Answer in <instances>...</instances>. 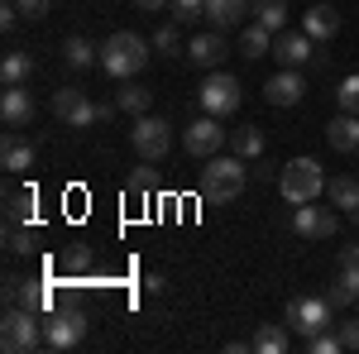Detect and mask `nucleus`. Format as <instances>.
<instances>
[{
    "label": "nucleus",
    "instance_id": "nucleus-1",
    "mask_svg": "<svg viewBox=\"0 0 359 354\" xmlns=\"http://www.w3.org/2000/svg\"><path fill=\"white\" fill-rule=\"evenodd\" d=\"M144 62H149V48H144V39L130 34V29H120V34H111V39L101 43V67H106V77L130 82V77L144 72Z\"/></svg>",
    "mask_w": 359,
    "mask_h": 354
},
{
    "label": "nucleus",
    "instance_id": "nucleus-2",
    "mask_svg": "<svg viewBox=\"0 0 359 354\" xmlns=\"http://www.w3.org/2000/svg\"><path fill=\"white\" fill-rule=\"evenodd\" d=\"M245 182H249V168H245V158L240 154H230V158H211V163L201 168V196L206 201H235L240 191H245Z\"/></svg>",
    "mask_w": 359,
    "mask_h": 354
},
{
    "label": "nucleus",
    "instance_id": "nucleus-3",
    "mask_svg": "<svg viewBox=\"0 0 359 354\" xmlns=\"http://www.w3.org/2000/svg\"><path fill=\"white\" fill-rule=\"evenodd\" d=\"M278 191L287 196V206H302V201H316L326 191V172L316 158H292V163L278 168Z\"/></svg>",
    "mask_w": 359,
    "mask_h": 354
},
{
    "label": "nucleus",
    "instance_id": "nucleus-4",
    "mask_svg": "<svg viewBox=\"0 0 359 354\" xmlns=\"http://www.w3.org/2000/svg\"><path fill=\"white\" fill-rule=\"evenodd\" d=\"M0 345H5V354H34L39 350V345H43V321H39V311H29V306H5Z\"/></svg>",
    "mask_w": 359,
    "mask_h": 354
},
{
    "label": "nucleus",
    "instance_id": "nucleus-5",
    "mask_svg": "<svg viewBox=\"0 0 359 354\" xmlns=\"http://www.w3.org/2000/svg\"><path fill=\"white\" fill-rule=\"evenodd\" d=\"M287 326L297 330L302 340L321 335V330L335 326V301L331 297H292L287 301Z\"/></svg>",
    "mask_w": 359,
    "mask_h": 354
},
{
    "label": "nucleus",
    "instance_id": "nucleus-6",
    "mask_svg": "<svg viewBox=\"0 0 359 354\" xmlns=\"http://www.w3.org/2000/svg\"><path fill=\"white\" fill-rule=\"evenodd\" d=\"M86 335V311L82 306H57L43 321V345L48 350H77Z\"/></svg>",
    "mask_w": 359,
    "mask_h": 354
},
{
    "label": "nucleus",
    "instance_id": "nucleus-7",
    "mask_svg": "<svg viewBox=\"0 0 359 354\" xmlns=\"http://www.w3.org/2000/svg\"><path fill=\"white\" fill-rule=\"evenodd\" d=\"M130 144H135L139 158L158 163V158H168V149H172V125H168V120H158V115H135Z\"/></svg>",
    "mask_w": 359,
    "mask_h": 354
},
{
    "label": "nucleus",
    "instance_id": "nucleus-8",
    "mask_svg": "<svg viewBox=\"0 0 359 354\" xmlns=\"http://www.w3.org/2000/svg\"><path fill=\"white\" fill-rule=\"evenodd\" d=\"M240 101H245V86H240V77H230V72H211L206 82H201V110L206 115H235L240 110Z\"/></svg>",
    "mask_w": 359,
    "mask_h": 354
},
{
    "label": "nucleus",
    "instance_id": "nucleus-9",
    "mask_svg": "<svg viewBox=\"0 0 359 354\" xmlns=\"http://www.w3.org/2000/svg\"><path fill=\"white\" fill-rule=\"evenodd\" d=\"M221 144H225L221 115H201V120H192V125L182 130V149H187L192 158H211V154H216Z\"/></svg>",
    "mask_w": 359,
    "mask_h": 354
},
{
    "label": "nucleus",
    "instance_id": "nucleus-10",
    "mask_svg": "<svg viewBox=\"0 0 359 354\" xmlns=\"http://www.w3.org/2000/svg\"><path fill=\"white\" fill-rule=\"evenodd\" d=\"M292 230H297L302 240H331L335 230H340V220H335V211H331V206L302 201V206L292 211Z\"/></svg>",
    "mask_w": 359,
    "mask_h": 354
},
{
    "label": "nucleus",
    "instance_id": "nucleus-11",
    "mask_svg": "<svg viewBox=\"0 0 359 354\" xmlns=\"http://www.w3.org/2000/svg\"><path fill=\"white\" fill-rule=\"evenodd\" d=\"M34 91L25 82L20 86H5V96H0V120H5V130H29V120H34Z\"/></svg>",
    "mask_w": 359,
    "mask_h": 354
},
{
    "label": "nucleus",
    "instance_id": "nucleus-12",
    "mask_svg": "<svg viewBox=\"0 0 359 354\" xmlns=\"http://www.w3.org/2000/svg\"><path fill=\"white\" fill-rule=\"evenodd\" d=\"M264 96H269V106H297L306 96V82L297 67H283V72H273L269 82H264Z\"/></svg>",
    "mask_w": 359,
    "mask_h": 354
},
{
    "label": "nucleus",
    "instance_id": "nucleus-13",
    "mask_svg": "<svg viewBox=\"0 0 359 354\" xmlns=\"http://www.w3.org/2000/svg\"><path fill=\"white\" fill-rule=\"evenodd\" d=\"M311 34L306 29H283V34H273V57L283 62V67H302L306 57H311Z\"/></svg>",
    "mask_w": 359,
    "mask_h": 354
},
{
    "label": "nucleus",
    "instance_id": "nucleus-14",
    "mask_svg": "<svg viewBox=\"0 0 359 354\" xmlns=\"http://www.w3.org/2000/svg\"><path fill=\"white\" fill-rule=\"evenodd\" d=\"M225 53H230V48H225L221 29H206V34H196L192 43H187V57H192L196 67H206V72H216V67L225 62Z\"/></svg>",
    "mask_w": 359,
    "mask_h": 354
},
{
    "label": "nucleus",
    "instance_id": "nucleus-15",
    "mask_svg": "<svg viewBox=\"0 0 359 354\" xmlns=\"http://www.w3.org/2000/svg\"><path fill=\"white\" fill-rule=\"evenodd\" d=\"M5 306H29V311H43L48 306V287L43 282H25V278H5Z\"/></svg>",
    "mask_w": 359,
    "mask_h": 354
},
{
    "label": "nucleus",
    "instance_id": "nucleus-16",
    "mask_svg": "<svg viewBox=\"0 0 359 354\" xmlns=\"http://www.w3.org/2000/svg\"><path fill=\"white\" fill-rule=\"evenodd\" d=\"M0 163H5V172H29L34 168V144L20 130H5V139H0Z\"/></svg>",
    "mask_w": 359,
    "mask_h": 354
},
{
    "label": "nucleus",
    "instance_id": "nucleus-17",
    "mask_svg": "<svg viewBox=\"0 0 359 354\" xmlns=\"http://www.w3.org/2000/svg\"><path fill=\"white\" fill-rule=\"evenodd\" d=\"M326 144H331L335 154H355V149H359V115L340 110L331 125H326Z\"/></svg>",
    "mask_w": 359,
    "mask_h": 354
},
{
    "label": "nucleus",
    "instance_id": "nucleus-18",
    "mask_svg": "<svg viewBox=\"0 0 359 354\" xmlns=\"http://www.w3.org/2000/svg\"><path fill=\"white\" fill-rule=\"evenodd\" d=\"M249 10H254V0H206V20H211V29H221V34L235 29Z\"/></svg>",
    "mask_w": 359,
    "mask_h": 354
},
{
    "label": "nucleus",
    "instance_id": "nucleus-19",
    "mask_svg": "<svg viewBox=\"0 0 359 354\" xmlns=\"http://www.w3.org/2000/svg\"><path fill=\"white\" fill-rule=\"evenodd\" d=\"M302 29L316 39V43L335 39V34H340V15H335V5H311V10L302 15Z\"/></svg>",
    "mask_w": 359,
    "mask_h": 354
},
{
    "label": "nucleus",
    "instance_id": "nucleus-20",
    "mask_svg": "<svg viewBox=\"0 0 359 354\" xmlns=\"http://www.w3.org/2000/svg\"><path fill=\"white\" fill-rule=\"evenodd\" d=\"M240 57H249V62H259V57H273V29L249 25L245 34H240Z\"/></svg>",
    "mask_w": 359,
    "mask_h": 354
},
{
    "label": "nucleus",
    "instance_id": "nucleus-21",
    "mask_svg": "<svg viewBox=\"0 0 359 354\" xmlns=\"http://www.w3.org/2000/svg\"><path fill=\"white\" fill-rule=\"evenodd\" d=\"M326 196H331L335 211H350V216H355L359 211V177H350V172H345V177H331V182H326Z\"/></svg>",
    "mask_w": 359,
    "mask_h": 354
},
{
    "label": "nucleus",
    "instance_id": "nucleus-22",
    "mask_svg": "<svg viewBox=\"0 0 359 354\" xmlns=\"http://www.w3.org/2000/svg\"><path fill=\"white\" fill-rule=\"evenodd\" d=\"M292 350V335H287V326H259L254 330V354H287Z\"/></svg>",
    "mask_w": 359,
    "mask_h": 354
},
{
    "label": "nucleus",
    "instance_id": "nucleus-23",
    "mask_svg": "<svg viewBox=\"0 0 359 354\" xmlns=\"http://www.w3.org/2000/svg\"><path fill=\"white\" fill-rule=\"evenodd\" d=\"M29 72H34V53L10 48L5 62H0V82H5V86H20V82H29Z\"/></svg>",
    "mask_w": 359,
    "mask_h": 354
},
{
    "label": "nucleus",
    "instance_id": "nucleus-24",
    "mask_svg": "<svg viewBox=\"0 0 359 354\" xmlns=\"http://www.w3.org/2000/svg\"><path fill=\"white\" fill-rule=\"evenodd\" d=\"M230 149L240 154V158H264V130L259 125H240V130H230Z\"/></svg>",
    "mask_w": 359,
    "mask_h": 354
},
{
    "label": "nucleus",
    "instance_id": "nucleus-25",
    "mask_svg": "<svg viewBox=\"0 0 359 354\" xmlns=\"http://www.w3.org/2000/svg\"><path fill=\"white\" fill-rule=\"evenodd\" d=\"M34 220V187H10L5 191V225H25Z\"/></svg>",
    "mask_w": 359,
    "mask_h": 354
},
{
    "label": "nucleus",
    "instance_id": "nucleus-26",
    "mask_svg": "<svg viewBox=\"0 0 359 354\" xmlns=\"http://www.w3.org/2000/svg\"><path fill=\"white\" fill-rule=\"evenodd\" d=\"M254 25L283 34L287 29V0H254Z\"/></svg>",
    "mask_w": 359,
    "mask_h": 354
},
{
    "label": "nucleus",
    "instance_id": "nucleus-27",
    "mask_svg": "<svg viewBox=\"0 0 359 354\" xmlns=\"http://www.w3.org/2000/svg\"><path fill=\"white\" fill-rule=\"evenodd\" d=\"M115 101H120V110H130V115H149V101H154V91L149 86H139L135 77L115 91Z\"/></svg>",
    "mask_w": 359,
    "mask_h": 354
},
{
    "label": "nucleus",
    "instance_id": "nucleus-28",
    "mask_svg": "<svg viewBox=\"0 0 359 354\" xmlns=\"http://www.w3.org/2000/svg\"><path fill=\"white\" fill-rule=\"evenodd\" d=\"M62 57H67V67H77V72H82V67H91V62H101V48H91L82 34H72V39L62 43Z\"/></svg>",
    "mask_w": 359,
    "mask_h": 354
},
{
    "label": "nucleus",
    "instance_id": "nucleus-29",
    "mask_svg": "<svg viewBox=\"0 0 359 354\" xmlns=\"http://www.w3.org/2000/svg\"><path fill=\"white\" fill-rule=\"evenodd\" d=\"M172 20L177 25H192V20H206V0H168Z\"/></svg>",
    "mask_w": 359,
    "mask_h": 354
},
{
    "label": "nucleus",
    "instance_id": "nucleus-30",
    "mask_svg": "<svg viewBox=\"0 0 359 354\" xmlns=\"http://www.w3.org/2000/svg\"><path fill=\"white\" fill-rule=\"evenodd\" d=\"M82 96H86L82 86H62V91H53V115H57V120H67V115L77 110V101H82Z\"/></svg>",
    "mask_w": 359,
    "mask_h": 354
},
{
    "label": "nucleus",
    "instance_id": "nucleus-31",
    "mask_svg": "<svg viewBox=\"0 0 359 354\" xmlns=\"http://www.w3.org/2000/svg\"><path fill=\"white\" fill-rule=\"evenodd\" d=\"M335 101H340V110H350V115H359V72H350V77L340 82V91H335Z\"/></svg>",
    "mask_w": 359,
    "mask_h": 354
},
{
    "label": "nucleus",
    "instance_id": "nucleus-32",
    "mask_svg": "<svg viewBox=\"0 0 359 354\" xmlns=\"http://www.w3.org/2000/svg\"><path fill=\"white\" fill-rule=\"evenodd\" d=\"M29 245H34V235H29L25 225H5V254H29Z\"/></svg>",
    "mask_w": 359,
    "mask_h": 354
},
{
    "label": "nucleus",
    "instance_id": "nucleus-33",
    "mask_svg": "<svg viewBox=\"0 0 359 354\" xmlns=\"http://www.w3.org/2000/svg\"><path fill=\"white\" fill-rule=\"evenodd\" d=\"M154 48H158V53H168V57H177V48H182V34H177V20H172V25H163L158 34H154Z\"/></svg>",
    "mask_w": 359,
    "mask_h": 354
},
{
    "label": "nucleus",
    "instance_id": "nucleus-34",
    "mask_svg": "<svg viewBox=\"0 0 359 354\" xmlns=\"http://www.w3.org/2000/svg\"><path fill=\"white\" fill-rule=\"evenodd\" d=\"M306 350L311 354H335V350H345V345H340V330H321V335H311V340H306Z\"/></svg>",
    "mask_w": 359,
    "mask_h": 354
},
{
    "label": "nucleus",
    "instance_id": "nucleus-35",
    "mask_svg": "<svg viewBox=\"0 0 359 354\" xmlns=\"http://www.w3.org/2000/svg\"><path fill=\"white\" fill-rule=\"evenodd\" d=\"M154 182H158V172H154V168H135V172H130V196H149Z\"/></svg>",
    "mask_w": 359,
    "mask_h": 354
},
{
    "label": "nucleus",
    "instance_id": "nucleus-36",
    "mask_svg": "<svg viewBox=\"0 0 359 354\" xmlns=\"http://www.w3.org/2000/svg\"><path fill=\"white\" fill-rule=\"evenodd\" d=\"M62 268H67V273H86V268H91V249H86V245L67 249V254H62Z\"/></svg>",
    "mask_w": 359,
    "mask_h": 354
},
{
    "label": "nucleus",
    "instance_id": "nucleus-37",
    "mask_svg": "<svg viewBox=\"0 0 359 354\" xmlns=\"http://www.w3.org/2000/svg\"><path fill=\"white\" fill-rule=\"evenodd\" d=\"M340 345H345V350H359V316L340 321Z\"/></svg>",
    "mask_w": 359,
    "mask_h": 354
},
{
    "label": "nucleus",
    "instance_id": "nucleus-38",
    "mask_svg": "<svg viewBox=\"0 0 359 354\" xmlns=\"http://www.w3.org/2000/svg\"><path fill=\"white\" fill-rule=\"evenodd\" d=\"M15 5H20V15H25V20H43L53 0H15Z\"/></svg>",
    "mask_w": 359,
    "mask_h": 354
},
{
    "label": "nucleus",
    "instance_id": "nucleus-39",
    "mask_svg": "<svg viewBox=\"0 0 359 354\" xmlns=\"http://www.w3.org/2000/svg\"><path fill=\"white\" fill-rule=\"evenodd\" d=\"M335 282H340L345 292H355V297H359V264H350V268H335Z\"/></svg>",
    "mask_w": 359,
    "mask_h": 354
},
{
    "label": "nucleus",
    "instance_id": "nucleus-40",
    "mask_svg": "<svg viewBox=\"0 0 359 354\" xmlns=\"http://www.w3.org/2000/svg\"><path fill=\"white\" fill-rule=\"evenodd\" d=\"M326 297L335 301V311H340V306H355V301H359L355 292H345V287H340V282H331V292H326Z\"/></svg>",
    "mask_w": 359,
    "mask_h": 354
},
{
    "label": "nucleus",
    "instance_id": "nucleus-41",
    "mask_svg": "<svg viewBox=\"0 0 359 354\" xmlns=\"http://www.w3.org/2000/svg\"><path fill=\"white\" fill-rule=\"evenodd\" d=\"M350 264H359V245H340V254H335V268H350Z\"/></svg>",
    "mask_w": 359,
    "mask_h": 354
},
{
    "label": "nucleus",
    "instance_id": "nucleus-42",
    "mask_svg": "<svg viewBox=\"0 0 359 354\" xmlns=\"http://www.w3.org/2000/svg\"><path fill=\"white\" fill-rule=\"evenodd\" d=\"M135 5H139V10H163L168 0H135Z\"/></svg>",
    "mask_w": 359,
    "mask_h": 354
}]
</instances>
